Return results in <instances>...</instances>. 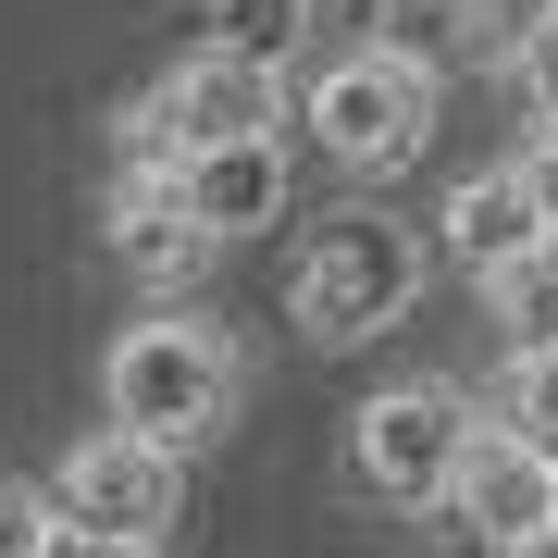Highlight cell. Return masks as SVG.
<instances>
[{
  "label": "cell",
  "mask_w": 558,
  "mask_h": 558,
  "mask_svg": "<svg viewBox=\"0 0 558 558\" xmlns=\"http://www.w3.org/2000/svg\"><path fill=\"white\" fill-rule=\"evenodd\" d=\"M112 248H124V274L186 286V274H199V260H211L223 236H211L199 211H186V186H174V174H137V186L112 199Z\"/></svg>",
  "instance_id": "30bf717a"
},
{
  "label": "cell",
  "mask_w": 558,
  "mask_h": 558,
  "mask_svg": "<svg viewBox=\"0 0 558 558\" xmlns=\"http://www.w3.org/2000/svg\"><path fill=\"white\" fill-rule=\"evenodd\" d=\"M447 521L472 546H521V534H546L558 521V459L534 435H509V422H484L472 459H459V484H447Z\"/></svg>",
  "instance_id": "52a82bcc"
},
{
  "label": "cell",
  "mask_w": 558,
  "mask_h": 558,
  "mask_svg": "<svg viewBox=\"0 0 558 558\" xmlns=\"http://www.w3.org/2000/svg\"><path fill=\"white\" fill-rule=\"evenodd\" d=\"M509 100H521V124H546V112H558V13L534 25V50L509 62Z\"/></svg>",
  "instance_id": "2e32d148"
},
{
  "label": "cell",
  "mask_w": 558,
  "mask_h": 558,
  "mask_svg": "<svg viewBox=\"0 0 558 558\" xmlns=\"http://www.w3.org/2000/svg\"><path fill=\"white\" fill-rule=\"evenodd\" d=\"M472 435H484V410L422 373V385H385V398L348 410V472H360V497H385V509H447Z\"/></svg>",
  "instance_id": "277c9868"
},
{
  "label": "cell",
  "mask_w": 558,
  "mask_h": 558,
  "mask_svg": "<svg viewBox=\"0 0 558 558\" xmlns=\"http://www.w3.org/2000/svg\"><path fill=\"white\" fill-rule=\"evenodd\" d=\"M299 124L323 137L336 174H398V161H422V124H435V62L398 50V38H360L311 75Z\"/></svg>",
  "instance_id": "3957f363"
},
{
  "label": "cell",
  "mask_w": 558,
  "mask_h": 558,
  "mask_svg": "<svg viewBox=\"0 0 558 558\" xmlns=\"http://www.w3.org/2000/svg\"><path fill=\"white\" fill-rule=\"evenodd\" d=\"M50 546H62V509L38 484H0V558H50Z\"/></svg>",
  "instance_id": "9a60e30c"
},
{
  "label": "cell",
  "mask_w": 558,
  "mask_h": 558,
  "mask_svg": "<svg viewBox=\"0 0 558 558\" xmlns=\"http://www.w3.org/2000/svg\"><path fill=\"white\" fill-rule=\"evenodd\" d=\"M484 311H497V336L509 348H558V236L546 248H521L497 286H484Z\"/></svg>",
  "instance_id": "8fae6325"
},
{
  "label": "cell",
  "mask_w": 558,
  "mask_h": 558,
  "mask_svg": "<svg viewBox=\"0 0 558 558\" xmlns=\"http://www.w3.org/2000/svg\"><path fill=\"white\" fill-rule=\"evenodd\" d=\"M497 558H558V521H546V534H521V546H497Z\"/></svg>",
  "instance_id": "d6986e66"
},
{
  "label": "cell",
  "mask_w": 558,
  "mask_h": 558,
  "mask_svg": "<svg viewBox=\"0 0 558 558\" xmlns=\"http://www.w3.org/2000/svg\"><path fill=\"white\" fill-rule=\"evenodd\" d=\"M50 558H161V534H75V521H62Z\"/></svg>",
  "instance_id": "ac0fdd59"
},
{
  "label": "cell",
  "mask_w": 558,
  "mask_h": 558,
  "mask_svg": "<svg viewBox=\"0 0 558 558\" xmlns=\"http://www.w3.org/2000/svg\"><path fill=\"white\" fill-rule=\"evenodd\" d=\"M174 186H186V211L211 223V236H260V223H286V137H223V149H186L174 161Z\"/></svg>",
  "instance_id": "9c48e42d"
},
{
  "label": "cell",
  "mask_w": 558,
  "mask_h": 558,
  "mask_svg": "<svg viewBox=\"0 0 558 558\" xmlns=\"http://www.w3.org/2000/svg\"><path fill=\"white\" fill-rule=\"evenodd\" d=\"M311 13H323V0H223L211 38H223V50H248V62H286V50L311 38Z\"/></svg>",
  "instance_id": "5bb4252c"
},
{
  "label": "cell",
  "mask_w": 558,
  "mask_h": 558,
  "mask_svg": "<svg viewBox=\"0 0 558 558\" xmlns=\"http://www.w3.org/2000/svg\"><path fill=\"white\" fill-rule=\"evenodd\" d=\"M410 299H422V236H410L398 211H336V223H311L299 274H286V311H299V336H323V348L398 336Z\"/></svg>",
  "instance_id": "7a4b0ae2"
},
{
  "label": "cell",
  "mask_w": 558,
  "mask_h": 558,
  "mask_svg": "<svg viewBox=\"0 0 558 558\" xmlns=\"http://www.w3.org/2000/svg\"><path fill=\"white\" fill-rule=\"evenodd\" d=\"M484 422H509V435H534L558 459V348H509V373H497V410Z\"/></svg>",
  "instance_id": "7c38bea8"
},
{
  "label": "cell",
  "mask_w": 558,
  "mask_h": 558,
  "mask_svg": "<svg viewBox=\"0 0 558 558\" xmlns=\"http://www.w3.org/2000/svg\"><path fill=\"white\" fill-rule=\"evenodd\" d=\"M50 509L75 521V534H161V521L186 509V447H161V435H87L75 459L50 472Z\"/></svg>",
  "instance_id": "5b68a950"
},
{
  "label": "cell",
  "mask_w": 558,
  "mask_h": 558,
  "mask_svg": "<svg viewBox=\"0 0 558 558\" xmlns=\"http://www.w3.org/2000/svg\"><path fill=\"white\" fill-rule=\"evenodd\" d=\"M100 398H112V422H124V435L211 447L223 422H236V398H248V360H236V336H223V323H199V311H149L137 336L112 348Z\"/></svg>",
  "instance_id": "6da1fadb"
},
{
  "label": "cell",
  "mask_w": 558,
  "mask_h": 558,
  "mask_svg": "<svg viewBox=\"0 0 558 558\" xmlns=\"http://www.w3.org/2000/svg\"><path fill=\"white\" fill-rule=\"evenodd\" d=\"M546 13H558V0H459L447 38H459V62H497V75H509V62L534 50V25H546Z\"/></svg>",
  "instance_id": "4fadbf2b"
},
{
  "label": "cell",
  "mask_w": 558,
  "mask_h": 558,
  "mask_svg": "<svg viewBox=\"0 0 558 558\" xmlns=\"http://www.w3.org/2000/svg\"><path fill=\"white\" fill-rule=\"evenodd\" d=\"M521 174H534V199H546V223H558V112L521 137Z\"/></svg>",
  "instance_id": "e0dca14e"
},
{
  "label": "cell",
  "mask_w": 558,
  "mask_h": 558,
  "mask_svg": "<svg viewBox=\"0 0 558 558\" xmlns=\"http://www.w3.org/2000/svg\"><path fill=\"white\" fill-rule=\"evenodd\" d=\"M161 124H174V149H223V137H274L286 124V62H248V50H186L174 75L149 87Z\"/></svg>",
  "instance_id": "8992f818"
},
{
  "label": "cell",
  "mask_w": 558,
  "mask_h": 558,
  "mask_svg": "<svg viewBox=\"0 0 558 558\" xmlns=\"http://www.w3.org/2000/svg\"><path fill=\"white\" fill-rule=\"evenodd\" d=\"M435 236H447V274L497 286L521 248H546V236H558V223H546V199H534V174H521V161H497V174H459V186H447Z\"/></svg>",
  "instance_id": "ba28073f"
}]
</instances>
